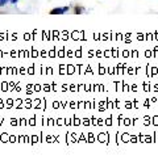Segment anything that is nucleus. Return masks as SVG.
<instances>
[{
	"label": "nucleus",
	"mask_w": 158,
	"mask_h": 160,
	"mask_svg": "<svg viewBox=\"0 0 158 160\" xmlns=\"http://www.w3.org/2000/svg\"><path fill=\"white\" fill-rule=\"evenodd\" d=\"M9 2L13 3V4H16V3H17V0H9Z\"/></svg>",
	"instance_id": "4"
},
{
	"label": "nucleus",
	"mask_w": 158,
	"mask_h": 160,
	"mask_svg": "<svg viewBox=\"0 0 158 160\" xmlns=\"http://www.w3.org/2000/svg\"><path fill=\"white\" fill-rule=\"evenodd\" d=\"M66 11H69V7H62V8H54L50 11V15H62Z\"/></svg>",
	"instance_id": "1"
},
{
	"label": "nucleus",
	"mask_w": 158,
	"mask_h": 160,
	"mask_svg": "<svg viewBox=\"0 0 158 160\" xmlns=\"http://www.w3.org/2000/svg\"><path fill=\"white\" fill-rule=\"evenodd\" d=\"M9 0H0V7H3V5H5L7 3H8Z\"/></svg>",
	"instance_id": "2"
},
{
	"label": "nucleus",
	"mask_w": 158,
	"mask_h": 160,
	"mask_svg": "<svg viewBox=\"0 0 158 160\" xmlns=\"http://www.w3.org/2000/svg\"><path fill=\"white\" fill-rule=\"evenodd\" d=\"M83 11H82V8H79V7H76V8H75V13H76V15H78V13H82Z\"/></svg>",
	"instance_id": "3"
}]
</instances>
